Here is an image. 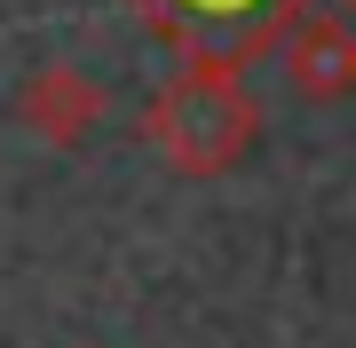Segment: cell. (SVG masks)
<instances>
[{
	"instance_id": "277c9868",
	"label": "cell",
	"mask_w": 356,
	"mask_h": 348,
	"mask_svg": "<svg viewBox=\"0 0 356 348\" xmlns=\"http://www.w3.org/2000/svg\"><path fill=\"white\" fill-rule=\"evenodd\" d=\"M285 8L293 0H166V16H182L191 48L206 56V64H222V72H229V56H245Z\"/></svg>"
},
{
	"instance_id": "5b68a950",
	"label": "cell",
	"mask_w": 356,
	"mask_h": 348,
	"mask_svg": "<svg viewBox=\"0 0 356 348\" xmlns=\"http://www.w3.org/2000/svg\"><path fill=\"white\" fill-rule=\"evenodd\" d=\"M348 8H356V0H348Z\"/></svg>"
},
{
	"instance_id": "7a4b0ae2",
	"label": "cell",
	"mask_w": 356,
	"mask_h": 348,
	"mask_svg": "<svg viewBox=\"0 0 356 348\" xmlns=\"http://www.w3.org/2000/svg\"><path fill=\"white\" fill-rule=\"evenodd\" d=\"M16 119L48 142V151H79L95 127H103V88L79 64H48L16 88Z\"/></svg>"
},
{
	"instance_id": "3957f363",
	"label": "cell",
	"mask_w": 356,
	"mask_h": 348,
	"mask_svg": "<svg viewBox=\"0 0 356 348\" xmlns=\"http://www.w3.org/2000/svg\"><path fill=\"white\" fill-rule=\"evenodd\" d=\"M285 79L293 95H309V103H341L356 95V24L348 16H293L285 32Z\"/></svg>"
},
{
	"instance_id": "6da1fadb",
	"label": "cell",
	"mask_w": 356,
	"mask_h": 348,
	"mask_svg": "<svg viewBox=\"0 0 356 348\" xmlns=\"http://www.w3.org/2000/svg\"><path fill=\"white\" fill-rule=\"evenodd\" d=\"M261 142V103L238 88V72L191 64L143 103V151L182 182H214L229 167H245Z\"/></svg>"
}]
</instances>
